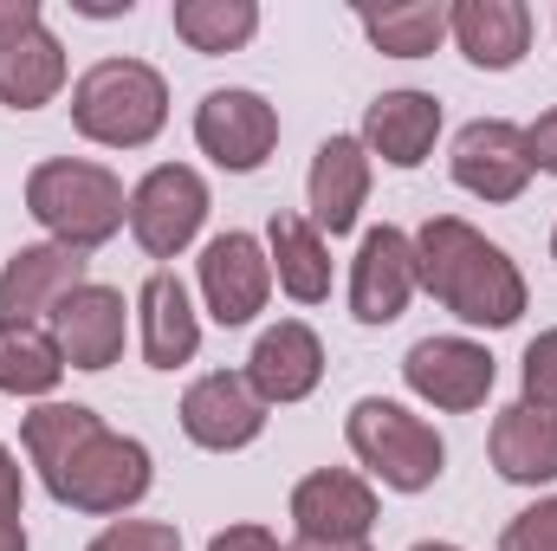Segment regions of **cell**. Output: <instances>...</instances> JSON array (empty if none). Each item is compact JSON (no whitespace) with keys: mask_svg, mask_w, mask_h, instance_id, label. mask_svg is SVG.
Returning <instances> with one entry per match:
<instances>
[{"mask_svg":"<svg viewBox=\"0 0 557 551\" xmlns=\"http://www.w3.org/2000/svg\"><path fill=\"white\" fill-rule=\"evenodd\" d=\"M175 33L195 52H234L260 33V7L253 0H175Z\"/></svg>","mask_w":557,"mask_h":551,"instance_id":"obj_26","label":"cell"},{"mask_svg":"<svg viewBox=\"0 0 557 551\" xmlns=\"http://www.w3.org/2000/svg\"><path fill=\"white\" fill-rule=\"evenodd\" d=\"M447 33L460 39V52L480 72H512L532 46V13L519 0H460L447 13Z\"/></svg>","mask_w":557,"mask_h":551,"instance_id":"obj_19","label":"cell"},{"mask_svg":"<svg viewBox=\"0 0 557 551\" xmlns=\"http://www.w3.org/2000/svg\"><path fill=\"white\" fill-rule=\"evenodd\" d=\"M525 149H532V169L557 175V111H545V118L525 131Z\"/></svg>","mask_w":557,"mask_h":551,"instance_id":"obj_31","label":"cell"},{"mask_svg":"<svg viewBox=\"0 0 557 551\" xmlns=\"http://www.w3.org/2000/svg\"><path fill=\"white\" fill-rule=\"evenodd\" d=\"M208 221V182L182 162H162L149 169L137 188H131V234H137L143 254L156 260H175Z\"/></svg>","mask_w":557,"mask_h":551,"instance_id":"obj_6","label":"cell"},{"mask_svg":"<svg viewBox=\"0 0 557 551\" xmlns=\"http://www.w3.org/2000/svg\"><path fill=\"white\" fill-rule=\"evenodd\" d=\"M350 448H357V461L383 480V487H396V493H421V487H434L441 480V461H447V448H441V434L421 421V415L396 409V403H383V396H363L357 409H350Z\"/></svg>","mask_w":557,"mask_h":551,"instance_id":"obj_4","label":"cell"},{"mask_svg":"<svg viewBox=\"0 0 557 551\" xmlns=\"http://www.w3.org/2000/svg\"><path fill=\"white\" fill-rule=\"evenodd\" d=\"M363 33L376 52L389 59H421L447 39V7L441 0H409V7H383V13H363Z\"/></svg>","mask_w":557,"mask_h":551,"instance_id":"obj_27","label":"cell"},{"mask_svg":"<svg viewBox=\"0 0 557 551\" xmlns=\"http://www.w3.org/2000/svg\"><path fill=\"white\" fill-rule=\"evenodd\" d=\"M85 285V254L78 247H20L0 267V325H39V311H59Z\"/></svg>","mask_w":557,"mask_h":551,"instance_id":"obj_13","label":"cell"},{"mask_svg":"<svg viewBox=\"0 0 557 551\" xmlns=\"http://www.w3.org/2000/svg\"><path fill=\"white\" fill-rule=\"evenodd\" d=\"M72 124L104 149H143L169 124V85L143 59H104L72 85Z\"/></svg>","mask_w":557,"mask_h":551,"instance_id":"obj_2","label":"cell"},{"mask_svg":"<svg viewBox=\"0 0 557 551\" xmlns=\"http://www.w3.org/2000/svg\"><path fill=\"white\" fill-rule=\"evenodd\" d=\"M20 500H26V480H20V461L0 448V519H20Z\"/></svg>","mask_w":557,"mask_h":551,"instance_id":"obj_33","label":"cell"},{"mask_svg":"<svg viewBox=\"0 0 557 551\" xmlns=\"http://www.w3.org/2000/svg\"><path fill=\"white\" fill-rule=\"evenodd\" d=\"M26 208L59 247H78V254L104 247L131 215L124 182L98 162H39L26 175Z\"/></svg>","mask_w":557,"mask_h":551,"instance_id":"obj_3","label":"cell"},{"mask_svg":"<svg viewBox=\"0 0 557 551\" xmlns=\"http://www.w3.org/2000/svg\"><path fill=\"white\" fill-rule=\"evenodd\" d=\"M292 551H370V546H318V539H298Z\"/></svg>","mask_w":557,"mask_h":551,"instance_id":"obj_36","label":"cell"},{"mask_svg":"<svg viewBox=\"0 0 557 551\" xmlns=\"http://www.w3.org/2000/svg\"><path fill=\"white\" fill-rule=\"evenodd\" d=\"M552 254H557V234H552Z\"/></svg>","mask_w":557,"mask_h":551,"instance_id":"obj_38","label":"cell"},{"mask_svg":"<svg viewBox=\"0 0 557 551\" xmlns=\"http://www.w3.org/2000/svg\"><path fill=\"white\" fill-rule=\"evenodd\" d=\"M59 85H65V46L46 33V20L0 33V105L39 111L59 98Z\"/></svg>","mask_w":557,"mask_h":551,"instance_id":"obj_18","label":"cell"},{"mask_svg":"<svg viewBox=\"0 0 557 551\" xmlns=\"http://www.w3.org/2000/svg\"><path fill=\"white\" fill-rule=\"evenodd\" d=\"M273 273L298 305H318L331 292V254L324 234L305 215H273Z\"/></svg>","mask_w":557,"mask_h":551,"instance_id":"obj_23","label":"cell"},{"mask_svg":"<svg viewBox=\"0 0 557 551\" xmlns=\"http://www.w3.org/2000/svg\"><path fill=\"white\" fill-rule=\"evenodd\" d=\"M292 519H298V539H318V546H363L370 526H376V493L344 474V467H324V474H305L292 487Z\"/></svg>","mask_w":557,"mask_h":551,"instance_id":"obj_9","label":"cell"},{"mask_svg":"<svg viewBox=\"0 0 557 551\" xmlns=\"http://www.w3.org/2000/svg\"><path fill=\"white\" fill-rule=\"evenodd\" d=\"M318 377H324V344H318V331L298 325V318L273 325V331L253 344V357H247V383H253L260 403H305V396L318 390Z\"/></svg>","mask_w":557,"mask_h":551,"instance_id":"obj_16","label":"cell"},{"mask_svg":"<svg viewBox=\"0 0 557 551\" xmlns=\"http://www.w3.org/2000/svg\"><path fill=\"white\" fill-rule=\"evenodd\" d=\"M421 267H416V241L403 228H370L350 267V311L363 325H389L403 318V305L416 298Z\"/></svg>","mask_w":557,"mask_h":551,"instance_id":"obj_10","label":"cell"},{"mask_svg":"<svg viewBox=\"0 0 557 551\" xmlns=\"http://www.w3.org/2000/svg\"><path fill=\"white\" fill-rule=\"evenodd\" d=\"M65 377V351L39 325H0V396H46Z\"/></svg>","mask_w":557,"mask_h":551,"instance_id":"obj_24","label":"cell"},{"mask_svg":"<svg viewBox=\"0 0 557 551\" xmlns=\"http://www.w3.org/2000/svg\"><path fill=\"white\" fill-rule=\"evenodd\" d=\"M195 143H201L221 169L247 175V169H260V162L273 156L278 111L260 91H234V85H227V91H208L201 111H195Z\"/></svg>","mask_w":557,"mask_h":551,"instance_id":"obj_7","label":"cell"},{"mask_svg":"<svg viewBox=\"0 0 557 551\" xmlns=\"http://www.w3.org/2000/svg\"><path fill=\"white\" fill-rule=\"evenodd\" d=\"M441 137V105L428 91H383L363 111V149H376L396 169H416Z\"/></svg>","mask_w":557,"mask_h":551,"instance_id":"obj_21","label":"cell"},{"mask_svg":"<svg viewBox=\"0 0 557 551\" xmlns=\"http://www.w3.org/2000/svg\"><path fill=\"white\" fill-rule=\"evenodd\" d=\"M416 267H421V285L460 318V325H512L525 311V279L519 267L467 221L454 215H434L428 228L416 234Z\"/></svg>","mask_w":557,"mask_h":551,"instance_id":"obj_1","label":"cell"},{"mask_svg":"<svg viewBox=\"0 0 557 551\" xmlns=\"http://www.w3.org/2000/svg\"><path fill=\"white\" fill-rule=\"evenodd\" d=\"M85 551H182V532L162 526V519H117V526H104Z\"/></svg>","mask_w":557,"mask_h":551,"instance_id":"obj_28","label":"cell"},{"mask_svg":"<svg viewBox=\"0 0 557 551\" xmlns=\"http://www.w3.org/2000/svg\"><path fill=\"white\" fill-rule=\"evenodd\" d=\"M370 195V149L357 137H331L311 156V228L318 234H350Z\"/></svg>","mask_w":557,"mask_h":551,"instance_id":"obj_17","label":"cell"},{"mask_svg":"<svg viewBox=\"0 0 557 551\" xmlns=\"http://www.w3.org/2000/svg\"><path fill=\"white\" fill-rule=\"evenodd\" d=\"M98 428H104V421L85 409V403H46V409L26 415V428H20V434H26V454H33L39 480L52 487V480L65 474V461H72V454H78Z\"/></svg>","mask_w":557,"mask_h":551,"instance_id":"obj_25","label":"cell"},{"mask_svg":"<svg viewBox=\"0 0 557 551\" xmlns=\"http://www.w3.org/2000/svg\"><path fill=\"white\" fill-rule=\"evenodd\" d=\"M0 551H26V526L20 519H0Z\"/></svg>","mask_w":557,"mask_h":551,"instance_id":"obj_35","label":"cell"},{"mask_svg":"<svg viewBox=\"0 0 557 551\" xmlns=\"http://www.w3.org/2000/svg\"><path fill=\"white\" fill-rule=\"evenodd\" d=\"M499 551H557V500L525 506V513L506 526V546Z\"/></svg>","mask_w":557,"mask_h":551,"instance_id":"obj_30","label":"cell"},{"mask_svg":"<svg viewBox=\"0 0 557 551\" xmlns=\"http://www.w3.org/2000/svg\"><path fill=\"white\" fill-rule=\"evenodd\" d=\"M39 20V7L33 0H0V33H13V26H33Z\"/></svg>","mask_w":557,"mask_h":551,"instance_id":"obj_34","label":"cell"},{"mask_svg":"<svg viewBox=\"0 0 557 551\" xmlns=\"http://www.w3.org/2000/svg\"><path fill=\"white\" fill-rule=\"evenodd\" d=\"M137 318H143V364L149 370H175L201 351V325H195V305L182 292L175 273H149L137 292Z\"/></svg>","mask_w":557,"mask_h":551,"instance_id":"obj_20","label":"cell"},{"mask_svg":"<svg viewBox=\"0 0 557 551\" xmlns=\"http://www.w3.org/2000/svg\"><path fill=\"white\" fill-rule=\"evenodd\" d=\"M416 551H454V546H416Z\"/></svg>","mask_w":557,"mask_h":551,"instance_id":"obj_37","label":"cell"},{"mask_svg":"<svg viewBox=\"0 0 557 551\" xmlns=\"http://www.w3.org/2000/svg\"><path fill=\"white\" fill-rule=\"evenodd\" d=\"M59 506H78V513H131L143 493H149V448L131 434H111L98 428L72 461L65 474L46 487Z\"/></svg>","mask_w":557,"mask_h":551,"instance_id":"obj_5","label":"cell"},{"mask_svg":"<svg viewBox=\"0 0 557 551\" xmlns=\"http://www.w3.org/2000/svg\"><path fill=\"white\" fill-rule=\"evenodd\" d=\"M208 551H278V539L267 526H227V532H214Z\"/></svg>","mask_w":557,"mask_h":551,"instance_id":"obj_32","label":"cell"},{"mask_svg":"<svg viewBox=\"0 0 557 551\" xmlns=\"http://www.w3.org/2000/svg\"><path fill=\"white\" fill-rule=\"evenodd\" d=\"M201 292L221 325H247L273 292V260L260 254L253 234H214L201 254Z\"/></svg>","mask_w":557,"mask_h":551,"instance_id":"obj_14","label":"cell"},{"mask_svg":"<svg viewBox=\"0 0 557 551\" xmlns=\"http://www.w3.org/2000/svg\"><path fill=\"white\" fill-rule=\"evenodd\" d=\"M403 377H409V390L421 403L454 415L480 409L493 396V357L480 344H467V338H421L409 351V364H403Z\"/></svg>","mask_w":557,"mask_h":551,"instance_id":"obj_11","label":"cell"},{"mask_svg":"<svg viewBox=\"0 0 557 551\" xmlns=\"http://www.w3.org/2000/svg\"><path fill=\"white\" fill-rule=\"evenodd\" d=\"M493 467L506 480H519V487L557 480V409L512 403V409L493 421Z\"/></svg>","mask_w":557,"mask_h":551,"instance_id":"obj_22","label":"cell"},{"mask_svg":"<svg viewBox=\"0 0 557 551\" xmlns=\"http://www.w3.org/2000/svg\"><path fill=\"white\" fill-rule=\"evenodd\" d=\"M454 182L480 201H519L532 182V149L525 131L506 118H480L454 137Z\"/></svg>","mask_w":557,"mask_h":551,"instance_id":"obj_8","label":"cell"},{"mask_svg":"<svg viewBox=\"0 0 557 551\" xmlns=\"http://www.w3.org/2000/svg\"><path fill=\"white\" fill-rule=\"evenodd\" d=\"M124 292L111 285H78L59 311H52V338L65 351L72 370H111L124 357Z\"/></svg>","mask_w":557,"mask_h":551,"instance_id":"obj_15","label":"cell"},{"mask_svg":"<svg viewBox=\"0 0 557 551\" xmlns=\"http://www.w3.org/2000/svg\"><path fill=\"white\" fill-rule=\"evenodd\" d=\"M182 428H188V441H195V448L234 454V448H247V441L267 428V403L253 396V383H247V377L214 370V377L188 383V396H182Z\"/></svg>","mask_w":557,"mask_h":551,"instance_id":"obj_12","label":"cell"},{"mask_svg":"<svg viewBox=\"0 0 557 551\" xmlns=\"http://www.w3.org/2000/svg\"><path fill=\"white\" fill-rule=\"evenodd\" d=\"M525 403H539V409L557 403V331H539L525 344Z\"/></svg>","mask_w":557,"mask_h":551,"instance_id":"obj_29","label":"cell"}]
</instances>
